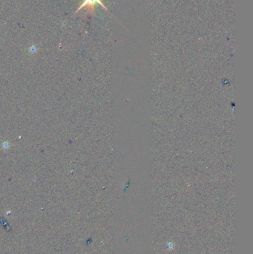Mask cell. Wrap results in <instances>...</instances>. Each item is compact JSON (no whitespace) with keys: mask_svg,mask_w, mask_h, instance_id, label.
Returning <instances> with one entry per match:
<instances>
[{"mask_svg":"<svg viewBox=\"0 0 253 254\" xmlns=\"http://www.w3.org/2000/svg\"><path fill=\"white\" fill-rule=\"evenodd\" d=\"M96 3H98L100 6H102L103 8H105L107 11H108V9L106 8V7L103 5L102 0H83L82 4L80 5V7L77 8V11L76 13H77L79 11H80L82 8H88V10L91 11V12L94 13V8H95V5Z\"/></svg>","mask_w":253,"mask_h":254,"instance_id":"cell-1","label":"cell"},{"mask_svg":"<svg viewBox=\"0 0 253 254\" xmlns=\"http://www.w3.org/2000/svg\"><path fill=\"white\" fill-rule=\"evenodd\" d=\"M37 50H38V47L36 46V45L33 44V45H31L29 47V49H28V52H29V54H35L36 51H37Z\"/></svg>","mask_w":253,"mask_h":254,"instance_id":"cell-2","label":"cell"},{"mask_svg":"<svg viewBox=\"0 0 253 254\" xmlns=\"http://www.w3.org/2000/svg\"><path fill=\"white\" fill-rule=\"evenodd\" d=\"M174 244H173V243H171V242H169L168 243V249H173L174 248Z\"/></svg>","mask_w":253,"mask_h":254,"instance_id":"cell-3","label":"cell"}]
</instances>
